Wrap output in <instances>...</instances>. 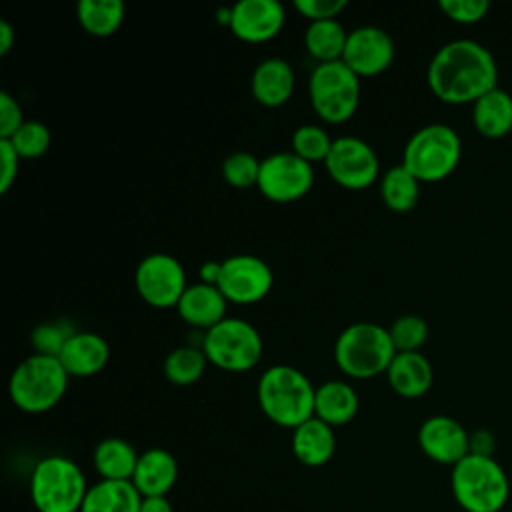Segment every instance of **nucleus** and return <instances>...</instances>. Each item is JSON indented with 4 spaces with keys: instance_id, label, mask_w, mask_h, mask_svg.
<instances>
[{
    "instance_id": "nucleus-1",
    "label": "nucleus",
    "mask_w": 512,
    "mask_h": 512,
    "mask_svg": "<svg viewBox=\"0 0 512 512\" xmlns=\"http://www.w3.org/2000/svg\"><path fill=\"white\" fill-rule=\"evenodd\" d=\"M426 80L440 100L474 104L498 86V66L484 44L472 38H456L434 52L426 68Z\"/></svg>"
},
{
    "instance_id": "nucleus-2",
    "label": "nucleus",
    "mask_w": 512,
    "mask_h": 512,
    "mask_svg": "<svg viewBox=\"0 0 512 512\" xmlns=\"http://www.w3.org/2000/svg\"><path fill=\"white\" fill-rule=\"evenodd\" d=\"M256 396L264 416L282 428L294 430L314 416L316 388L294 366L274 364L266 368L258 380Z\"/></svg>"
},
{
    "instance_id": "nucleus-3",
    "label": "nucleus",
    "mask_w": 512,
    "mask_h": 512,
    "mask_svg": "<svg viewBox=\"0 0 512 512\" xmlns=\"http://www.w3.org/2000/svg\"><path fill=\"white\" fill-rule=\"evenodd\" d=\"M450 488L464 512H500L510 498L508 474L494 456H464L452 466Z\"/></svg>"
},
{
    "instance_id": "nucleus-4",
    "label": "nucleus",
    "mask_w": 512,
    "mask_h": 512,
    "mask_svg": "<svg viewBox=\"0 0 512 512\" xmlns=\"http://www.w3.org/2000/svg\"><path fill=\"white\" fill-rule=\"evenodd\" d=\"M70 374L56 356L32 352L24 358L8 380V394L16 408L40 414L54 408L66 394Z\"/></svg>"
},
{
    "instance_id": "nucleus-5",
    "label": "nucleus",
    "mask_w": 512,
    "mask_h": 512,
    "mask_svg": "<svg viewBox=\"0 0 512 512\" xmlns=\"http://www.w3.org/2000/svg\"><path fill=\"white\" fill-rule=\"evenodd\" d=\"M396 356L388 328L376 322H354L334 342L338 368L352 378H372L388 370Z\"/></svg>"
},
{
    "instance_id": "nucleus-6",
    "label": "nucleus",
    "mask_w": 512,
    "mask_h": 512,
    "mask_svg": "<svg viewBox=\"0 0 512 512\" xmlns=\"http://www.w3.org/2000/svg\"><path fill=\"white\" fill-rule=\"evenodd\" d=\"M88 488L80 466L60 454L38 460L30 476V498L38 512H80Z\"/></svg>"
},
{
    "instance_id": "nucleus-7",
    "label": "nucleus",
    "mask_w": 512,
    "mask_h": 512,
    "mask_svg": "<svg viewBox=\"0 0 512 512\" xmlns=\"http://www.w3.org/2000/svg\"><path fill=\"white\" fill-rule=\"evenodd\" d=\"M462 140L458 132L444 122H432L418 128L406 142L402 164L420 182H438L446 178L460 162Z\"/></svg>"
},
{
    "instance_id": "nucleus-8",
    "label": "nucleus",
    "mask_w": 512,
    "mask_h": 512,
    "mask_svg": "<svg viewBox=\"0 0 512 512\" xmlns=\"http://www.w3.org/2000/svg\"><path fill=\"white\" fill-rule=\"evenodd\" d=\"M308 96L318 118L330 124L346 122L360 102V78L342 60L316 64L308 78Z\"/></svg>"
},
{
    "instance_id": "nucleus-9",
    "label": "nucleus",
    "mask_w": 512,
    "mask_h": 512,
    "mask_svg": "<svg viewBox=\"0 0 512 512\" xmlns=\"http://www.w3.org/2000/svg\"><path fill=\"white\" fill-rule=\"evenodd\" d=\"M202 350L210 364L226 372H248L262 358V338L256 326L242 318H224L204 332Z\"/></svg>"
},
{
    "instance_id": "nucleus-10",
    "label": "nucleus",
    "mask_w": 512,
    "mask_h": 512,
    "mask_svg": "<svg viewBox=\"0 0 512 512\" xmlns=\"http://www.w3.org/2000/svg\"><path fill=\"white\" fill-rule=\"evenodd\" d=\"M134 286L140 298L154 308L178 306L188 288L182 264L166 252L148 254L138 262Z\"/></svg>"
},
{
    "instance_id": "nucleus-11",
    "label": "nucleus",
    "mask_w": 512,
    "mask_h": 512,
    "mask_svg": "<svg viewBox=\"0 0 512 512\" xmlns=\"http://www.w3.org/2000/svg\"><path fill=\"white\" fill-rule=\"evenodd\" d=\"M314 184L312 164L294 152H274L262 158L258 190L272 202H294Z\"/></svg>"
},
{
    "instance_id": "nucleus-12",
    "label": "nucleus",
    "mask_w": 512,
    "mask_h": 512,
    "mask_svg": "<svg viewBox=\"0 0 512 512\" xmlns=\"http://www.w3.org/2000/svg\"><path fill=\"white\" fill-rule=\"evenodd\" d=\"M330 178L350 190H362L380 176V162L374 148L358 136H338L324 160Z\"/></svg>"
},
{
    "instance_id": "nucleus-13",
    "label": "nucleus",
    "mask_w": 512,
    "mask_h": 512,
    "mask_svg": "<svg viewBox=\"0 0 512 512\" xmlns=\"http://www.w3.org/2000/svg\"><path fill=\"white\" fill-rule=\"evenodd\" d=\"M274 284L272 268L266 260L252 254H234L222 260V274L218 280L220 292L228 302L254 304L262 300Z\"/></svg>"
},
{
    "instance_id": "nucleus-14",
    "label": "nucleus",
    "mask_w": 512,
    "mask_h": 512,
    "mask_svg": "<svg viewBox=\"0 0 512 512\" xmlns=\"http://www.w3.org/2000/svg\"><path fill=\"white\" fill-rule=\"evenodd\" d=\"M358 78L384 72L394 60V40L380 26H358L348 32L340 58Z\"/></svg>"
},
{
    "instance_id": "nucleus-15",
    "label": "nucleus",
    "mask_w": 512,
    "mask_h": 512,
    "mask_svg": "<svg viewBox=\"0 0 512 512\" xmlns=\"http://www.w3.org/2000/svg\"><path fill=\"white\" fill-rule=\"evenodd\" d=\"M418 444L430 460L454 466L470 454V432L456 418L434 414L420 424Z\"/></svg>"
},
{
    "instance_id": "nucleus-16",
    "label": "nucleus",
    "mask_w": 512,
    "mask_h": 512,
    "mask_svg": "<svg viewBox=\"0 0 512 512\" xmlns=\"http://www.w3.org/2000/svg\"><path fill=\"white\" fill-rule=\"evenodd\" d=\"M284 20L286 12L278 0H240L230 6L228 28L244 42H266L282 30Z\"/></svg>"
},
{
    "instance_id": "nucleus-17",
    "label": "nucleus",
    "mask_w": 512,
    "mask_h": 512,
    "mask_svg": "<svg viewBox=\"0 0 512 512\" xmlns=\"http://www.w3.org/2000/svg\"><path fill=\"white\" fill-rule=\"evenodd\" d=\"M58 360L70 376H94L110 360V346L104 336L90 330H76L64 344Z\"/></svg>"
},
{
    "instance_id": "nucleus-18",
    "label": "nucleus",
    "mask_w": 512,
    "mask_h": 512,
    "mask_svg": "<svg viewBox=\"0 0 512 512\" xmlns=\"http://www.w3.org/2000/svg\"><path fill=\"white\" fill-rule=\"evenodd\" d=\"M294 84L296 78L290 62L278 56L258 62L250 78V90L254 100L268 108L288 102L294 92Z\"/></svg>"
},
{
    "instance_id": "nucleus-19",
    "label": "nucleus",
    "mask_w": 512,
    "mask_h": 512,
    "mask_svg": "<svg viewBox=\"0 0 512 512\" xmlns=\"http://www.w3.org/2000/svg\"><path fill=\"white\" fill-rule=\"evenodd\" d=\"M226 304L228 300L218 286L196 282L188 284L176 310L186 324L206 332L226 318Z\"/></svg>"
},
{
    "instance_id": "nucleus-20",
    "label": "nucleus",
    "mask_w": 512,
    "mask_h": 512,
    "mask_svg": "<svg viewBox=\"0 0 512 512\" xmlns=\"http://www.w3.org/2000/svg\"><path fill=\"white\" fill-rule=\"evenodd\" d=\"M178 480V462L164 448H148L138 456V464L132 476L134 488L142 498L166 496Z\"/></svg>"
},
{
    "instance_id": "nucleus-21",
    "label": "nucleus",
    "mask_w": 512,
    "mask_h": 512,
    "mask_svg": "<svg viewBox=\"0 0 512 512\" xmlns=\"http://www.w3.org/2000/svg\"><path fill=\"white\" fill-rule=\"evenodd\" d=\"M386 378L398 396L418 398L430 390L434 370L422 352H396L386 370Z\"/></svg>"
},
{
    "instance_id": "nucleus-22",
    "label": "nucleus",
    "mask_w": 512,
    "mask_h": 512,
    "mask_svg": "<svg viewBox=\"0 0 512 512\" xmlns=\"http://www.w3.org/2000/svg\"><path fill=\"white\" fill-rule=\"evenodd\" d=\"M336 450L334 428L312 416L292 430V452L298 462L310 468L324 466Z\"/></svg>"
},
{
    "instance_id": "nucleus-23",
    "label": "nucleus",
    "mask_w": 512,
    "mask_h": 512,
    "mask_svg": "<svg viewBox=\"0 0 512 512\" xmlns=\"http://www.w3.org/2000/svg\"><path fill=\"white\" fill-rule=\"evenodd\" d=\"M358 406L356 390L344 380H326L316 388L314 416L332 428L348 424L356 416Z\"/></svg>"
},
{
    "instance_id": "nucleus-24",
    "label": "nucleus",
    "mask_w": 512,
    "mask_h": 512,
    "mask_svg": "<svg viewBox=\"0 0 512 512\" xmlns=\"http://www.w3.org/2000/svg\"><path fill=\"white\" fill-rule=\"evenodd\" d=\"M472 122L488 138H500L512 130V94L494 86L472 104Z\"/></svg>"
},
{
    "instance_id": "nucleus-25",
    "label": "nucleus",
    "mask_w": 512,
    "mask_h": 512,
    "mask_svg": "<svg viewBox=\"0 0 512 512\" xmlns=\"http://www.w3.org/2000/svg\"><path fill=\"white\" fill-rule=\"evenodd\" d=\"M142 496L130 480H98L86 492L80 512H140Z\"/></svg>"
},
{
    "instance_id": "nucleus-26",
    "label": "nucleus",
    "mask_w": 512,
    "mask_h": 512,
    "mask_svg": "<svg viewBox=\"0 0 512 512\" xmlns=\"http://www.w3.org/2000/svg\"><path fill=\"white\" fill-rule=\"evenodd\" d=\"M138 456L128 440L112 436L96 444L92 462L102 480H132Z\"/></svg>"
},
{
    "instance_id": "nucleus-27",
    "label": "nucleus",
    "mask_w": 512,
    "mask_h": 512,
    "mask_svg": "<svg viewBox=\"0 0 512 512\" xmlns=\"http://www.w3.org/2000/svg\"><path fill=\"white\" fill-rule=\"evenodd\" d=\"M346 38H348V32L338 22V18L314 20V22H308L306 26L304 46L318 64L334 62L342 58Z\"/></svg>"
},
{
    "instance_id": "nucleus-28",
    "label": "nucleus",
    "mask_w": 512,
    "mask_h": 512,
    "mask_svg": "<svg viewBox=\"0 0 512 512\" xmlns=\"http://www.w3.org/2000/svg\"><path fill=\"white\" fill-rule=\"evenodd\" d=\"M124 12L122 0H80L76 4L80 26L96 38L112 36L122 26Z\"/></svg>"
},
{
    "instance_id": "nucleus-29",
    "label": "nucleus",
    "mask_w": 512,
    "mask_h": 512,
    "mask_svg": "<svg viewBox=\"0 0 512 512\" xmlns=\"http://www.w3.org/2000/svg\"><path fill=\"white\" fill-rule=\"evenodd\" d=\"M380 196L392 212H410L420 196V180L400 162L380 176Z\"/></svg>"
},
{
    "instance_id": "nucleus-30",
    "label": "nucleus",
    "mask_w": 512,
    "mask_h": 512,
    "mask_svg": "<svg viewBox=\"0 0 512 512\" xmlns=\"http://www.w3.org/2000/svg\"><path fill=\"white\" fill-rule=\"evenodd\" d=\"M206 354L198 346H178L164 358V376L176 386H190L198 382L206 370Z\"/></svg>"
},
{
    "instance_id": "nucleus-31",
    "label": "nucleus",
    "mask_w": 512,
    "mask_h": 512,
    "mask_svg": "<svg viewBox=\"0 0 512 512\" xmlns=\"http://www.w3.org/2000/svg\"><path fill=\"white\" fill-rule=\"evenodd\" d=\"M332 142L334 138H330L318 124H302L292 132V152L310 164L324 162L330 154Z\"/></svg>"
},
{
    "instance_id": "nucleus-32",
    "label": "nucleus",
    "mask_w": 512,
    "mask_h": 512,
    "mask_svg": "<svg viewBox=\"0 0 512 512\" xmlns=\"http://www.w3.org/2000/svg\"><path fill=\"white\" fill-rule=\"evenodd\" d=\"M8 140L20 158L34 160L40 158L50 148V130L40 120H24V124Z\"/></svg>"
},
{
    "instance_id": "nucleus-33",
    "label": "nucleus",
    "mask_w": 512,
    "mask_h": 512,
    "mask_svg": "<svg viewBox=\"0 0 512 512\" xmlns=\"http://www.w3.org/2000/svg\"><path fill=\"white\" fill-rule=\"evenodd\" d=\"M74 332H76V328L66 320L42 322L30 332V344H32L36 354L58 358L64 344L70 340V336Z\"/></svg>"
},
{
    "instance_id": "nucleus-34",
    "label": "nucleus",
    "mask_w": 512,
    "mask_h": 512,
    "mask_svg": "<svg viewBox=\"0 0 512 512\" xmlns=\"http://www.w3.org/2000/svg\"><path fill=\"white\" fill-rule=\"evenodd\" d=\"M396 352H418L428 338V324L418 314H402L388 328Z\"/></svg>"
},
{
    "instance_id": "nucleus-35",
    "label": "nucleus",
    "mask_w": 512,
    "mask_h": 512,
    "mask_svg": "<svg viewBox=\"0 0 512 512\" xmlns=\"http://www.w3.org/2000/svg\"><path fill=\"white\" fill-rule=\"evenodd\" d=\"M260 162L262 160L256 158L252 152H246V150L232 152L222 162V176L234 188H250L258 184Z\"/></svg>"
},
{
    "instance_id": "nucleus-36",
    "label": "nucleus",
    "mask_w": 512,
    "mask_h": 512,
    "mask_svg": "<svg viewBox=\"0 0 512 512\" xmlns=\"http://www.w3.org/2000/svg\"><path fill=\"white\" fill-rule=\"evenodd\" d=\"M438 6L448 18L462 22V24L478 22L490 10L488 0H440Z\"/></svg>"
},
{
    "instance_id": "nucleus-37",
    "label": "nucleus",
    "mask_w": 512,
    "mask_h": 512,
    "mask_svg": "<svg viewBox=\"0 0 512 512\" xmlns=\"http://www.w3.org/2000/svg\"><path fill=\"white\" fill-rule=\"evenodd\" d=\"M294 8L308 18L314 20H330L338 18V14L346 8V0H294Z\"/></svg>"
},
{
    "instance_id": "nucleus-38",
    "label": "nucleus",
    "mask_w": 512,
    "mask_h": 512,
    "mask_svg": "<svg viewBox=\"0 0 512 512\" xmlns=\"http://www.w3.org/2000/svg\"><path fill=\"white\" fill-rule=\"evenodd\" d=\"M24 124L20 104L6 90L0 92V138H10Z\"/></svg>"
},
{
    "instance_id": "nucleus-39",
    "label": "nucleus",
    "mask_w": 512,
    "mask_h": 512,
    "mask_svg": "<svg viewBox=\"0 0 512 512\" xmlns=\"http://www.w3.org/2000/svg\"><path fill=\"white\" fill-rule=\"evenodd\" d=\"M20 168V156L14 150V146L0 138V194H6L10 186L16 182Z\"/></svg>"
},
{
    "instance_id": "nucleus-40",
    "label": "nucleus",
    "mask_w": 512,
    "mask_h": 512,
    "mask_svg": "<svg viewBox=\"0 0 512 512\" xmlns=\"http://www.w3.org/2000/svg\"><path fill=\"white\" fill-rule=\"evenodd\" d=\"M494 448H496V440L490 430L480 428V430L470 432V454L494 456Z\"/></svg>"
},
{
    "instance_id": "nucleus-41",
    "label": "nucleus",
    "mask_w": 512,
    "mask_h": 512,
    "mask_svg": "<svg viewBox=\"0 0 512 512\" xmlns=\"http://www.w3.org/2000/svg\"><path fill=\"white\" fill-rule=\"evenodd\" d=\"M140 512H174L168 496H146L142 498Z\"/></svg>"
},
{
    "instance_id": "nucleus-42",
    "label": "nucleus",
    "mask_w": 512,
    "mask_h": 512,
    "mask_svg": "<svg viewBox=\"0 0 512 512\" xmlns=\"http://www.w3.org/2000/svg\"><path fill=\"white\" fill-rule=\"evenodd\" d=\"M220 274H222V262L210 260V262H204V264L200 266V282H204V284L218 286Z\"/></svg>"
},
{
    "instance_id": "nucleus-43",
    "label": "nucleus",
    "mask_w": 512,
    "mask_h": 512,
    "mask_svg": "<svg viewBox=\"0 0 512 512\" xmlns=\"http://www.w3.org/2000/svg\"><path fill=\"white\" fill-rule=\"evenodd\" d=\"M16 32L8 20H0V54H8L10 48L14 46Z\"/></svg>"
},
{
    "instance_id": "nucleus-44",
    "label": "nucleus",
    "mask_w": 512,
    "mask_h": 512,
    "mask_svg": "<svg viewBox=\"0 0 512 512\" xmlns=\"http://www.w3.org/2000/svg\"><path fill=\"white\" fill-rule=\"evenodd\" d=\"M218 22H220V24H226V26L230 24V6L218 10Z\"/></svg>"
}]
</instances>
